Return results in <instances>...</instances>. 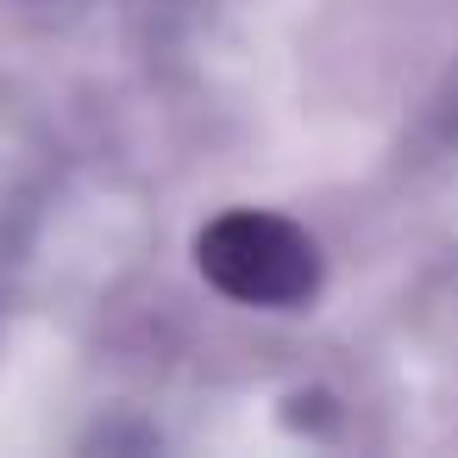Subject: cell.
Instances as JSON below:
<instances>
[{
    "mask_svg": "<svg viewBox=\"0 0 458 458\" xmlns=\"http://www.w3.org/2000/svg\"><path fill=\"white\" fill-rule=\"evenodd\" d=\"M201 276L245 308H301L320 289L314 239L264 208H233L201 233Z\"/></svg>",
    "mask_w": 458,
    "mask_h": 458,
    "instance_id": "6da1fadb",
    "label": "cell"
}]
</instances>
